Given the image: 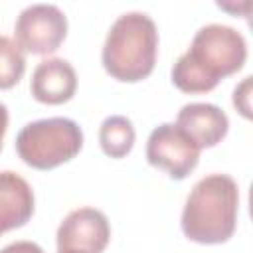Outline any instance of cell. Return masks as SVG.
<instances>
[{
  "label": "cell",
  "instance_id": "obj_1",
  "mask_svg": "<svg viewBox=\"0 0 253 253\" xmlns=\"http://www.w3.org/2000/svg\"><path fill=\"white\" fill-rule=\"evenodd\" d=\"M247 59L241 32L225 24L202 26L172 67V83L184 93H208L223 77L237 73Z\"/></svg>",
  "mask_w": 253,
  "mask_h": 253
},
{
  "label": "cell",
  "instance_id": "obj_2",
  "mask_svg": "<svg viewBox=\"0 0 253 253\" xmlns=\"http://www.w3.org/2000/svg\"><path fill=\"white\" fill-rule=\"evenodd\" d=\"M239 213V186L229 174H208L190 190L180 227L182 233L202 245L225 243L235 227Z\"/></svg>",
  "mask_w": 253,
  "mask_h": 253
},
{
  "label": "cell",
  "instance_id": "obj_3",
  "mask_svg": "<svg viewBox=\"0 0 253 253\" xmlns=\"http://www.w3.org/2000/svg\"><path fill=\"white\" fill-rule=\"evenodd\" d=\"M158 30L144 12H125L109 28L101 61L105 71L125 83L146 79L156 63Z\"/></svg>",
  "mask_w": 253,
  "mask_h": 253
},
{
  "label": "cell",
  "instance_id": "obj_4",
  "mask_svg": "<svg viewBox=\"0 0 253 253\" xmlns=\"http://www.w3.org/2000/svg\"><path fill=\"white\" fill-rule=\"evenodd\" d=\"M83 148L81 126L67 117H49L24 125L16 136V152L36 170H51L69 162Z\"/></svg>",
  "mask_w": 253,
  "mask_h": 253
},
{
  "label": "cell",
  "instance_id": "obj_5",
  "mask_svg": "<svg viewBox=\"0 0 253 253\" xmlns=\"http://www.w3.org/2000/svg\"><path fill=\"white\" fill-rule=\"evenodd\" d=\"M67 36V16L55 4H30L14 24V38L22 51L47 55L53 53Z\"/></svg>",
  "mask_w": 253,
  "mask_h": 253
},
{
  "label": "cell",
  "instance_id": "obj_6",
  "mask_svg": "<svg viewBox=\"0 0 253 253\" xmlns=\"http://www.w3.org/2000/svg\"><path fill=\"white\" fill-rule=\"evenodd\" d=\"M200 148L174 125L162 123L152 128L146 140V160L168 172L172 180H184L200 160Z\"/></svg>",
  "mask_w": 253,
  "mask_h": 253
},
{
  "label": "cell",
  "instance_id": "obj_7",
  "mask_svg": "<svg viewBox=\"0 0 253 253\" xmlns=\"http://www.w3.org/2000/svg\"><path fill=\"white\" fill-rule=\"evenodd\" d=\"M111 239L107 215L95 208L69 211L57 227L55 253H103Z\"/></svg>",
  "mask_w": 253,
  "mask_h": 253
},
{
  "label": "cell",
  "instance_id": "obj_8",
  "mask_svg": "<svg viewBox=\"0 0 253 253\" xmlns=\"http://www.w3.org/2000/svg\"><path fill=\"white\" fill-rule=\"evenodd\" d=\"M200 150L219 144L227 130V115L213 103H188L178 111L174 123Z\"/></svg>",
  "mask_w": 253,
  "mask_h": 253
},
{
  "label": "cell",
  "instance_id": "obj_9",
  "mask_svg": "<svg viewBox=\"0 0 253 253\" xmlns=\"http://www.w3.org/2000/svg\"><path fill=\"white\" fill-rule=\"evenodd\" d=\"M77 91V73L73 65L63 57L42 59L30 81V93L43 105L67 103Z\"/></svg>",
  "mask_w": 253,
  "mask_h": 253
},
{
  "label": "cell",
  "instance_id": "obj_10",
  "mask_svg": "<svg viewBox=\"0 0 253 253\" xmlns=\"http://www.w3.org/2000/svg\"><path fill=\"white\" fill-rule=\"evenodd\" d=\"M36 198L26 178L18 172H0V235L18 229L34 215Z\"/></svg>",
  "mask_w": 253,
  "mask_h": 253
},
{
  "label": "cell",
  "instance_id": "obj_11",
  "mask_svg": "<svg viewBox=\"0 0 253 253\" xmlns=\"http://www.w3.org/2000/svg\"><path fill=\"white\" fill-rule=\"evenodd\" d=\"M134 126L125 115H111L99 126L101 150L111 158H125L134 146Z\"/></svg>",
  "mask_w": 253,
  "mask_h": 253
},
{
  "label": "cell",
  "instance_id": "obj_12",
  "mask_svg": "<svg viewBox=\"0 0 253 253\" xmlns=\"http://www.w3.org/2000/svg\"><path fill=\"white\" fill-rule=\"evenodd\" d=\"M26 71V55L20 45L8 38L0 36V89H12Z\"/></svg>",
  "mask_w": 253,
  "mask_h": 253
},
{
  "label": "cell",
  "instance_id": "obj_13",
  "mask_svg": "<svg viewBox=\"0 0 253 253\" xmlns=\"http://www.w3.org/2000/svg\"><path fill=\"white\" fill-rule=\"evenodd\" d=\"M251 75L243 77V81L233 89V105L245 119H251Z\"/></svg>",
  "mask_w": 253,
  "mask_h": 253
},
{
  "label": "cell",
  "instance_id": "obj_14",
  "mask_svg": "<svg viewBox=\"0 0 253 253\" xmlns=\"http://www.w3.org/2000/svg\"><path fill=\"white\" fill-rule=\"evenodd\" d=\"M0 253H45V251L34 241H14L2 247Z\"/></svg>",
  "mask_w": 253,
  "mask_h": 253
},
{
  "label": "cell",
  "instance_id": "obj_15",
  "mask_svg": "<svg viewBox=\"0 0 253 253\" xmlns=\"http://www.w3.org/2000/svg\"><path fill=\"white\" fill-rule=\"evenodd\" d=\"M6 130H8V107L4 103H0V150H2Z\"/></svg>",
  "mask_w": 253,
  "mask_h": 253
}]
</instances>
